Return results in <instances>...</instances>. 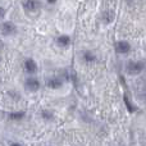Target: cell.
I'll list each match as a JSON object with an SVG mask.
<instances>
[{
    "instance_id": "1",
    "label": "cell",
    "mask_w": 146,
    "mask_h": 146,
    "mask_svg": "<svg viewBox=\"0 0 146 146\" xmlns=\"http://www.w3.org/2000/svg\"><path fill=\"white\" fill-rule=\"evenodd\" d=\"M145 69V63L144 60H131L127 64V72L129 76H139L144 72Z\"/></svg>"
},
{
    "instance_id": "11",
    "label": "cell",
    "mask_w": 146,
    "mask_h": 146,
    "mask_svg": "<svg viewBox=\"0 0 146 146\" xmlns=\"http://www.w3.org/2000/svg\"><path fill=\"white\" fill-rule=\"evenodd\" d=\"M41 118L44 119V121H53L54 119V111L50 110V109H44L42 111H41Z\"/></svg>"
},
{
    "instance_id": "3",
    "label": "cell",
    "mask_w": 146,
    "mask_h": 146,
    "mask_svg": "<svg viewBox=\"0 0 146 146\" xmlns=\"http://www.w3.org/2000/svg\"><path fill=\"white\" fill-rule=\"evenodd\" d=\"M0 32H1L3 36H12L17 32V26H15L13 22L7 21V22H4L1 25V27H0Z\"/></svg>"
},
{
    "instance_id": "13",
    "label": "cell",
    "mask_w": 146,
    "mask_h": 146,
    "mask_svg": "<svg viewBox=\"0 0 146 146\" xmlns=\"http://www.w3.org/2000/svg\"><path fill=\"white\" fill-rule=\"evenodd\" d=\"M4 15H5V9L3 7H0V19H1Z\"/></svg>"
},
{
    "instance_id": "8",
    "label": "cell",
    "mask_w": 146,
    "mask_h": 146,
    "mask_svg": "<svg viewBox=\"0 0 146 146\" xmlns=\"http://www.w3.org/2000/svg\"><path fill=\"white\" fill-rule=\"evenodd\" d=\"M71 42H72V38H71V36H68V35H60L56 38V44H58V46H60V48H68V46L71 45Z\"/></svg>"
},
{
    "instance_id": "12",
    "label": "cell",
    "mask_w": 146,
    "mask_h": 146,
    "mask_svg": "<svg viewBox=\"0 0 146 146\" xmlns=\"http://www.w3.org/2000/svg\"><path fill=\"white\" fill-rule=\"evenodd\" d=\"M26 115V113L23 110H19V111H13V113L9 114V118L13 119V121H21V119H23Z\"/></svg>"
},
{
    "instance_id": "10",
    "label": "cell",
    "mask_w": 146,
    "mask_h": 146,
    "mask_svg": "<svg viewBox=\"0 0 146 146\" xmlns=\"http://www.w3.org/2000/svg\"><path fill=\"white\" fill-rule=\"evenodd\" d=\"M115 18V13L113 9H106L103 12V21L105 23H111Z\"/></svg>"
},
{
    "instance_id": "7",
    "label": "cell",
    "mask_w": 146,
    "mask_h": 146,
    "mask_svg": "<svg viewBox=\"0 0 146 146\" xmlns=\"http://www.w3.org/2000/svg\"><path fill=\"white\" fill-rule=\"evenodd\" d=\"M40 3L36 1V0H27V1H23L22 3V7L25 8L27 12H35L40 8Z\"/></svg>"
},
{
    "instance_id": "4",
    "label": "cell",
    "mask_w": 146,
    "mask_h": 146,
    "mask_svg": "<svg viewBox=\"0 0 146 146\" xmlns=\"http://www.w3.org/2000/svg\"><path fill=\"white\" fill-rule=\"evenodd\" d=\"M131 49H132V45L126 40H119L115 44V51L118 54H122V55L123 54H128L131 51Z\"/></svg>"
},
{
    "instance_id": "9",
    "label": "cell",
    "mask_w": 146,
    "mask_h": 146,
    "mask_svg": "<svg viewBox=\"0 0 146 146\" xmlns=\"http://www.w3.org/2000/svg\"><path fill=\"white\" fill-rule=\"evenodd\" d=\"M82 59H83L85 63L92 64V63H95V62L98 60V56H96L95 53H92L91 50H86V51H83V54H82Z\"/></svg>"
},
{
    "instance_id": "5",
    "label": "cell",
    "mask_w": 146,
    "mask_h": 146,
    "mask_svg": "<svg viewBox=\"0 0 146 146\" xmlns=\"http://www.w3.org/2000/svg\"><path fill=\"white\" fill-rule=\"evenodd\" d=\"M25 69H26V72L30 73V74H33V73L37 72L38 66H37L35 59H32V58L26 59L25 60Z\"/></svg>"
},
{
    "instance_id": "14",
    "label": "cell",
    "mask_w": 146,
    "mask_h": 146,
    "mask_svg": "<svg viewBox=\"0 0 146 146\" xmlns=\"http://www.w3.org/2000/svg\"><path fill=\"white\" fill-rule=\"evenodd\" d=\"M9 146H22V145H21L19 142H12V144H10Z\"/></svg>"
},
{
    "instance_id": "15",
    "label": "cell",
    "mask_w": 146,
    "mask_h": 146,
    "mask_svg": "<svg viewBox=\"0 0 146 146\" xmlns=\"http://www.w3.org/2000/svg\"><path fill=\"white\" fill-rule=\"evenodd\" d=\"M0 62H1V56H0Z\"/></svg>"
},
{
    "instance_id": "6",
    "label": "cell",
    "mask_w": 146,
    "mask_h": 146,
    "mask_svg": "<svg viewBox=\"0 0 146 146\" xmlns=\"http://www.w3.org/2000/svg\"><path fill=\"white\" fill-rule=\"evenodd\" d=\"M46 85H48V87H50L51 90H59V88L63 87V80H60L59 77H51L48 80Z\"/></svg>"
},
{
    "instance_id": "2",
    "label": "cell",
    "mask_w": 146,
    "mask_h": 146,
    "mask_svg": "<svg viewBox=\"0 0 146 146\" xmlns=\"http://www.w3.org/2000/svg\"><path fill=\"white\" fill-rule=\"evenodd\" d=\"M25 86L30 92H37L41 87V83L36 77H28V78H26Z\"/></svg>"
}]
</instances>
